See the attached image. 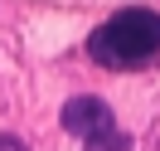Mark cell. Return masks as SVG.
Instances as JSON below:
<instances>
[{"mask_svg": "<svg viewBox=\"0 0 160 151\" xmlns=\"http://www.w3.org/2000/svg\"><path fill=\"white\" fill-rule=\"evenodd\" d=\"M88 54L102 63V68H141L160 54V15L146 10V5H131V10H117L107 24L88 34Z\"/></svg>", "mask_w": 160, "mask_h": 151, "instance_id": "cell-1", "label": "cell"}, {"mask_svg": "<svg viewBox=\"0 0 160 151\" xmlns=\"http://www.w3.org/2000/svg\"><path fill=\"white\" fill-rule=\"evenodd\" d=\"M117 127L112 122V107L102 98H68L63 102V132H73V137H82V141H97V137H107V132Z\"/></svg>", "mask_w": 160, "mask_h": 151, "instance_id": "cell-2", "label": "cell"}, {"mask_svg": "<svg viewBox=\"0 0 160 151\" xmlns=\"http://www.w3.org/2000/svg\"><path fill=\"white\" fill-rule=\"evenodd\" d=\"M88 151H131V137H126V132H117V127H112L107 137L88 141Z\"/></svg>", "mask_w": 160, "mask_h": 151, "instance_id": "cell-3", "label": "cell"}, {"mask_svg": "<svg viewBox=\"0 0 160 151\" xmlns=\"http://www.w3.org/2000/svg\"><path fill=\"white\" fill-rule=\"evenodd\" d=\"M0 151H24V146H20L15 137H0Z\"/></svg>", "mask_w": 160, "mask_h": 151, "instance_id": "cell-4", "label": "cell"}]
</instances>
